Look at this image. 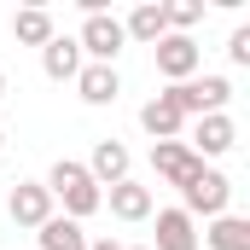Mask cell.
<instances>
[{"mask_svg":"<svg viewBox=\"0 0 250 250\" xmlns=\"http://www.w3.org/2000/svg\"><path fill=\"white\" fill-rule=\"evenodd\" d=\"M47 192L64 204V215H70V221H87V215L105 204V192L93 187L87 163H76V157H59V163H53V175H47Z\"/></svg>","mask_w":250,"mask_h":250,"instance_id":"cell-1","label":"cell"},{"mask_svg":"<svg viewBox=\"0 0 250 250\" xmlns=\"http://www.w3.org/2000/svg\"><path fill=\"white\" fill-rule=\"evenodd\" d=\"M163 99H169L181 117H215V111H227L233 82H227V76H192V82H175Z\"/></svg>","mask_w":250,"mask_h":250,"instance_id":"cell-2","label":"cell"},{"mask_svg":"<svg viewBox=\"0 0 250 250\" xmlns=\"http://www.w3.org/2000/svg\"><path fill=\"white\" fill-rule=\"evenodd\" d=\"M76 47H82L93 64H111V59L128 47L123 18H111V12H87V18H82V35H76Z\"/></svg>","mask_w":250,"mask_h":250,"instance_id":"cell-3","label":"cell"},{"mask_svg":"<svg viewBox=\"0 0 250 250\" xmlns=\"http://www.w3.org/2000/svg\"><path fill=\"white\" fill-rule=\"evenodd\" d=\"M181 198H187V204H181L187 215H209V221H215V215H227V198H233V181H227L221 169H204L198 181H187V187H181Z\"/></svg>","mask_w":250,"mask_h":250,"instance_id":"cell-4","label":"cell"},{"mask_svg":"<svg viewBox=\"0 0 250 250\" xmlns=\"http://www.w3.org/2000/svg\"><path fill=\"white\" fill-rule=\"evenodd\" d=\"M151 169H157L169 187H187V181L204 175V157L192 151L187 140H157V146H151Z\"/></svg>","mask_w":250,"mask_h":250,"instance_id":"cell-5","label":"cell"},{"mask_svg":"<svg viewBox=\"0 0 250 250\" xmlns=\"http://www.w3.org/2000/svg\"><path fill=\"white\" fill-rule=\"evenodd\" d=\"M151 53H157V76H169V87H175V82H192V76H198V59H204L192 35H163Z\"/></svg>","mask_w":250,"mask_h":250,"instance_id":"cell-6","label":"cell"},{"mask_svg":"<svg viewBox=\"0 0 250 250\" xmlns=\"http://www.w3.org/2000/svg\"><path fill=\"white\" fill-rule=\"evenodd\" d=\"M6 209H12V221H18V227H41V221L53 215V192L41 187V181H18L12 198H6Z\"/></svg>","mask_w":250,"mask_h":250,"instance_id":"cell-7","label":"cell"},{"mask_svg":"<svg viewBox=\"0 0 250 250\" xmlns=\"http://www.w3.org/2000/svg\"><path fill=\"white\" fill-rule=\"evenodd\" d=\"M233 140H239V128L227 111H215V117H198V134H192V151L198 157H221V151H233Z\"/></svg>","mask_w":250,"mask_h":250,"instance_id":"cell-8","label":"cell"},{"mask_svg":"<svg viewBox=\"0 0 250 250\" xmlns=\"http://www.w3.org/2000/svg\"><path fill=\"white\" fill-rule=\"evenodd\" d=\"M128 146L123 140H99L93 146V163H87V175H93V187H117V181H128Z\"/></svg>","mask_w":250,"mask_h":250,"instance_id":"cell-9","label":"cell"},{"mask_svg":"<svg viewBox=\"0 0 250 250\" xmlns=\"http://www.w3.org/2000/svg\"><path fill=\"white\" fill-rule=\"evenodd\" d=\"M151 250H198V227L187 209H157V245Z\"/></svg>","mask_w":250,"mask_h":250,"instance_id":"cell-10","label":"cell"},{"mask_svg":"<svg viewBox=\"0 0 250 250\" xmlns=\"http://www.w3.org/2000/svg\"><path fill=\"white\" fill-rule=\"evenodd\" d=\"M41 70H47L53 82H76V70H82V47H76V35H53V41L41 47Z\"/></svg>","mask_w":250,"mask_h":250,"instance_id":"cell-11","label":"cell"},{"mask_svg":"<svg viewBox=\"0 0 250 250\" xmlns=\"http://www.w3.org/2000/svg\"><path fill=\"white\" fill-rule=\"evenodd\" d=\"M76 87H82L87 105H111V99L123 93V82H117L111 64H82V70H76Z\"/></svg>","mask_w":250,"mask_h":250,"instance_id":"cell-12","label":"cell"},{"mask_svg":"<svg viewBox=\"0 0 250 250\" xmlns=\"http://www.w3.org/2000/svg\"><path fill=\"white\" fill-rule=\"evenodd\" d=\"M140 128L151 134V140H181V128H187V117L157 93V99H146V111H140Z\"/></svg>","mask_w":250,"mask_h":250,"instance_id":"cell-13","label":"cell"},{"mask_svg":"<svg viewBox=\"0 0 250 250\" xmlns=\"http://www.w3.org/2000/svg\"><path fill=\"white\" fill-rule=\"evenodd\" d=\"M111 215H117V221H146V215H151V187L117 181V187H111Z\"/></svg>","mask_w":250,"mask_h":250,"instance_id":"cell-14","label":"cell"},{"mask_svg":"<svg viewBox=\"0 0 250 250\" xmlns=\"http://www.w3.org/2000/svg\"><path fill=\"white\" fill-rule=\"evenodd\" d=\"M35 239H41V250H87L82 221H70V215H47V221L35 227Z\"/></svg>","mask_w":250,"mask_h":250,"instance_id":"cell-15","label":"cell"},{"mask_svg":"<svg viewBox=\"0 0 250 250\" xmlns=\"http://www.w3.org/2000/svg\"><path fill=\"white\" fill-rule=\"evenodd\" d=\"M123 35H128V41H146V47H157V41L169 35V23H163V6H151V0H146V6H134V12L123 18Z\"/></svg>","mask_w":250,"mask_h":250,"instance_id":"cell-16","label":"cell"},{"mask_svg":"<svg viewBox=\"0 0 250 250\" xmlns=\"http://www.w3.org/2000/svg\"><path fill=\"white\" fill-rule=\"evenodd\" d=\"M204 245L209 250H250V221L245 215H215L209 233H204Z\"/></svg>","mask_w":250,"mask_h":250,"instance_id":"cell-17","label":"cell"},{"mask_svg":"<svg viewBox=\"0 0 250 250\" xmlns=\"http://www.w3.org/2000/svg\"><path fill=\"white\" fill-rule=\"evenodd\" d=\"M12 35H18L23 47H47V41H53V12H47V6H23V12L12 18Z\"/></svg>","mask_w":250,"mask_h":250,"instance_id":"cell-18","label":"cell"},{"mask_svg":"<svg viewBox=\"0 0 250 250\" xmlns=\"http://www.w3.org/2000/svg\"><path fill=\"white\" fill-rule=\"evenodd\" d=\"M198 18H204V0H175V6H163V23H169V35H187Z\"/></svg>","mask_w":250,"mask_h":250,"instance_id":"cell-19","label":"cell"},{"mask_svg":"<svg viewBox=\"0 0 250 250\" xmlns=\"http://www.w3.org/2000/svg\"><path fill=\"white\" fill-rule=\"evenodd\" d=\"M227 59H233V64H250V29H233V41H227Z\"/></svg>","mask_w":250,"mask_h":250,"instance_id":"cell-20","label":"cell"},{"mask_svg":"<svg viewBox=\"0 0 250 250\" xmlns=\"http://www.w3.org/2000/svg\"><path fill=\"white\" fill-rule=\"evenodd\" d=\"M87 250H123V245H111V239H99V245H87Z\"/></svg>","mask_w":250,"mask_h":250,"instance_id":"cell-21","label":"cell"},{"mask_svg":"<svg viewBox=\"0 0 250 250\" xmlns=\"http://www.w3.org/2000/svg\"><path fill=\"white\" fill-rule=\"evenodd\" d=\"M0 99H6V70H0Z\"/></svg>","mask_w":250,"mask_h":250,"instance_id":"cell-22","label":"cell"},{"mask_svg":"<svg viewBox=\"0 0 250 250\" xmlns=\"http://www.w3.org/2000/svg\"><path fill=\"white\" fill-rule=\"evenodd\" d=\"M0 146H6V128H0Z\"/></svg>","mask_w":250,"mask_h":250,"instance_id":"cell-23","label":"cell"},{"mask_svg":"<svg viewBox=\"0 0 250 250\" xmlns=\"http://www.w3.org/2000/svg\"><path fill=\"white\" fill-rule=\"evenodd\" d=\"M134 250H151V245H134Z\"/></svg>","mask_w":250,"mask_h":250,"instance_id":"cell-24","label":"cell"}]
</instances>
